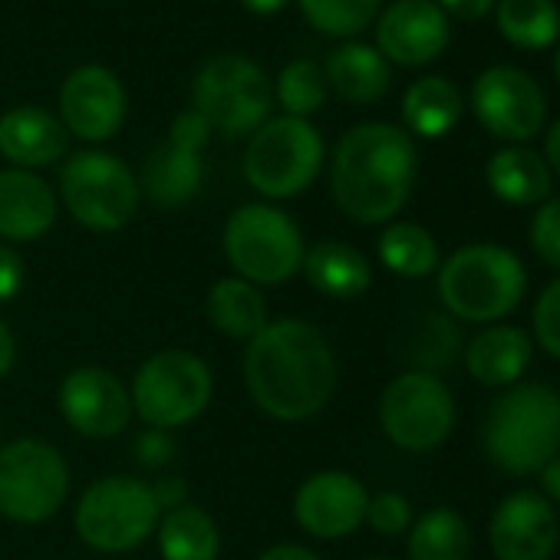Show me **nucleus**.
I'll use <instances>...</instances> for the list:
<instances>
[{
  "mask_svg": "<svg viewBox=\"0 0 560 560\" xmlns=\"http://www.w3.org/2000/svg\"><path fill=\"white\" fill-rule=\"evenodd\" d=\"M244 383L270 419L307 422L337 393V357L314 324L273 320L244 347Z\"/></svg>",
  "mask_w": 560,
  "mask_h": 560,
  "instance_id": "1",
  "label": "nucleus"
},
{
  "mask_svg": "<svg viewBox=\"0 0 560 560\" xmlns=\"http://www.w3.org/2000/svg\"><path fill=\"white\" fill-rule=\"evenodd\" d=\"M416 172L419 152L406 129L363 122L337 142L330 188L340 211L357 224H386L406 208Z\"/></svg>",
  "mask_w": 560,
  "mask_h": 560,
  "instance_id": "2",
  "label": "nucleus"
},
{
  "mask_svg": "<svg viewBox=\"0 0 560 560\" xmlns=\"http://www.w3.org/2000/svg\"><path fill=\"white\" fill-rule=\"evenodd\" d=\"M485 455L508 475H540L560 455V396L540 383L508 386L485 416Z\"/></svg>",
  "mask_w": 560,
  "mask_h": 560,
  "instance_id": "3",
  "label": "nucleus"
},
{
  "mask_svg": "<svg viewBox=\"0 0 560 560\" xmlns=\"http://www.w3.org/2000/svg\"><path fill=\"white\" fill-rule=\"evenodd\" d=\"M527 273L514 250L501 244L458 247L439 267V298L452 317L468 324L504 320L524 301Z\"/></svg>",
  "mask_w": 560,
  "mask_h": 560,
  "instance_id": "4",
  "label": "nucleus"
},
{
  "mask_svg": "<svg viewBox=\"0 0 560 560\" xmlns=\"http://www.w3.org/2000/svg\"><path fill=\"white\" fill-rule=\"evenodd\" d=\"M224 254L241 280L273 288L301 273L307 247L288 211L273 205H241L224 224Z\"/></svg>",
  "mask_w": 560,
  "mask_h": 560,
  "instance_id": "5",
  "label": "nucleus"
},
{
  "mask_svg": "<svg viewBox=\"0 0 560 560\" xmlns=\"http://www.w3.org/2000/svg\"><path fill=\"white\" fill-rule=\"evenodd\" d=\"M77 534L100 553H126L155 534L162 504L142 478L109 475L93 481L77 504Z\"/></svg>",
  "mask_w": 560,
  "mask_h": 560,
  "instance_id": "6",
  "label": "nucleus"
},
{
  "mask_svg": "<svg viewBox=\"0 0 560 560\" xmlns=\"http://www.w3.org/2000/svg\"><path fill=\"white\" fill-rule=\"evenodd\" d=\"M324 168V136L311 119H267L247 142L244 178L264 198H294L307 191Z\"/></svg>",
  "mask_w": 560,
  "mask_h": 560,
  "instance_id": "7",
  "label": "nucleus"
},
{
  "mask_svg": "<svg viewBox=\"0 0 560 560\" xmlns=\"http://www.w3.org/2000/svg\"><path fill=\"white\" fill-rule=\"evenodd\" d=\"M211 393L214 380L208 363L188 350H162L149 357L129 389L132 412L159 432L195 422L208 409Z\"/></svg>",
  "mask_w": 560,
  "mask_h": 560,
  "instance_id": "8",
  "label": "nucleus"
},
{
  "mask_svg": "<svg viewBox=\"0 0 560 560\" xmlns=\"http://www.w3.org/2000/svg\"><path fill=\"white\" fill-rule=\"evenodd\" d=\"M60 198L83 228L106 234L136 218L139 182L119 155L83 149L60 168Z\"/></svg>",
  "mask_w": 560,
  "mask_h": 560,
  "instance_id": "9",
  "label": "nucleus"
},
{
  "mask_svg": "<svg viewBox=\"0 0 560 560\" xmlns=\"http://www.w3.org/2000/svg\"><path fill=\"white\" fill-rule=\"evenodd\" d=\"M270 96L273 93L264 70L237 54L211 57L191 83V109L201 113L211 129L231 139L254 136L267 122Z\"/></svg>",
  "mask_w": 560,
  "mask_h": 560,
  "instance_id": "10",
  "label": "nucleus"
},
{
  "mask_svg": "<svg viewBox=\"0 0 560 560\" xmlns=\"http://www.w3.org/2000/svg\"><path fill=\"white\" fill-rule=\"evenodd\" d=\"M70 494V465L44 439L0 448V514L18 524L50 521Z\"/></svg>",
  "mask_w": 560,
  "mask_h": 560,
  "instance_id": "11",
  "label": "nucleus"
},
{
  "mask_svg": "<svg viewBox=\"0 0 560 560\" xmlns=\"http://www.w3.org/2000/svg\"><path fill=\"white\" fill-rule=\"evenodd\" d=\"M380 425L402 452H432L455 429V399L432 373L396 376L380 399Z\"/></svg>",
  "mask_w": 560,
  "mask_h": 560,
  "instance_id": "12",
  "label": "nucleus"
},
{
  "mask_svg": "<svg viewBox=\"0 0 560 560\" xmlns=\"http://www.w3.org/2000/svg\"><path fill=\"white\" fill-rule=\"evenodd\" d=\"M471 113L494 139L527 142L544 129L547 100L527 73L514 67H491L471 86Z\"/></svg>",
  "mask_w": 560,
  "mask_h": 560,
  "instance_id": "13",
  "label": "nucleus"
},
{
  "mask_svg": "<svg viewBox=\"0 0 560 560\" xmlns=\"http://www.w3.org/2000/svg\"><path fill=\"white\" fill-rule=\"evenodd\" d=\"M60 416L67 425L86 439H113L126 432L132 419V396L103 366H80L73 370L57 393Z\"/></svg>",
  "mask_w": 560,
  "mask_h": 560,
  "instance_id": "14",
  "label": "nucleus"
},
{
  "mask_svg": "<svg viewBox=\"0 0 560 560\" xmlns=\"http://www.w3.org/2000/svg\"><path fill=\"white\" fill-rule=\"evenodd\" d=\"M126 90L119 77L100 63L77 67L60 86V122L83 142H106L126 122Z\"/></svg>",
  "mask_w": 560,
  "mask_h": 560,
  "instance_id": "15",
  "label": "nucleus"
},
{
  "mask_svg": "<svg viewBox=\"0 0 560 560\" xmlns=\"http://www.w3.org/2000/svg\"><path fill=\"white\" fill-rule=\"evenodd\" d=\"M448 14L435 0H396L376 18V50L386 63L425 67L448 47Z\"/></svg>",
  "mask_w": 560,
  "mask_h": 560,
  "instance_id": "16",
  "label": "nucleus"
},
{
  "mask_svg": "<svg viewBox=\"0 0 560 560\" xmlns=\"http://www.w3.org/2000/svg\"><path fill=\"white\" fill-rule=\"evenodd\" d=\"M370 491L350 471H317L294 494L298 524L320 540H340L366 524Z\"/></svg>",
  "mask_w": 560,
  "mask_h": 560,
  "instance_id": "17",
  "label": "nucleus"
},
{
  "mask_svg": "<svg viewBox=\"0 0 560 560\" xmlns=\"http://www.w3.org/2000/svg\"><path fill=\"white\" fill-rule=\"evenodd\" d=\"M488 540L498 560H550L560 540V517L544 494L514 491L494 508Z\"/></svg>",
  "mask_w": 560,
  "mask_h": 560,
  "instance_id": "18",
  "label": "nucleus"
},
{
  "mask_svg": "<svg viewBox=\"0 0 560 560\" xmlns=\"http://www.w3.org/2000/svg\"><path fill=\"white\" fill-rule=\"evenodd\" d=\"M57 221V191L27 168L0 172V237L40 241Z\"/></svg>",
  "mask_w": 560,
  "mask_h": 560,
  "instance_id": "19",
  "label": "nucleus"
},
{
  "mask_svg": "<svg viewBox=\"0 0 560 560\" xmlns=\"http://www.w3.org/2000/svg\"><path fill=\"white\" fill-rule=\"evenodd\" d=\"M70 132L44 106H18L0 116V155L14 168H47L67 155Z\"/></svg>",
  "mask_w": 560,
  "mask_h": 560,
  "instance_id": "20",
  "label": "nucleus"
},
{
  "mask_svg": "<svg viewBox=\"0 0 560 560\" xmlns=\"http://www.w3.org/2000/svg\"><path fill=\"white\" fill-rule=\"evenodd\" d=\"M311 280V288L330 301H357L373 284V267L366 254L343 241H320L304 254L301 267Z\"/></svg>",
  "mask_w": 560,
  "mask_h": 560,
  "instance_id": "21",
  "label": "nucleus"
},
{
  "mask_svg": "<svg viewBox=\"0 0 560 560\" xmlns=\"http://www.w3.org/2000/svg\"><path fill=\"white\" fill-rule=\"evenodd\" d=\"M530 337L517 327H488L465 350V366L481 386H514L530 366Z\"/></svg>",
  "mask_w": 560,
  "mask_h": 560,
  "instance_id": "22",
  "label": "nucleus"
},
{
  "mask_svg": "<svg viewBox=\"0 0 560 560\" xmlns=\"http://www.w3.org/2000/svg\"><path fill=\"white\" fill-rule=\"evenodd\" d=\"M327 86L347 103H380L393 83L389 63L376 47L343 44L327 57Z\"/></svg>",
  "mask_w": 560,
  "mask_h": 560,
  "instance_id": "23",
  "label": "nucleus"
},
{
  "mask_svg": "<svg viewBox=\"0 0 560 560\" xmlns=\"http://www.w3.org/2000/svg\"><path fill=\"white\" fill-rule=\"evenodd\" d=\"M465 100L445 77H422L402 96V122L419 139H442L462 119Z\"/></svg>",
  "mask_w": 560,
  "mask_h": 560,
  "instance_id": "24",
  "label": "nucleus"
},
{
  "mask_svg": "<svg viewBox=\"0 0 560 560\" xmlns=\"http://www.w3.org/2000/svg\"><path fill=\"white\" fill-rule=\"evenodd\" d=\"M205 182V165L198 152L175 149L172 142L159 145L142 168V188L159 208H182L188 205Z\"/></svg>",
  "mask_w": 560,
  "mask_h": 560,
  "instance_id": "25",
  "label": "nucleus"
},
{
  "mask_svg": "<svg viewBox=\"0 0 560 560\" xmlns=\"http://www.w3.org/2000/svg\"><path fill=\"white\" fill-rule=\"evenodd\" d=\"M205 314H208V324L214 330H221L231 340H244V343H250L267 327L264 294L241 277L218 280V284L208 291Z\"/></svg>",
  "mask_w": 560,
  "mask_h": 560,
  "instance_id": "26",
  "label": "nucleus"
},
{
  "mask_svg": "<svg viewBox=\"0 0 560 560\" xmlns=\"http://www.w3.org/2000/svg\"><path fill=\"white\" fill-rule=\"evenodd\" d=\"M488 188L504 205H540L550 195V168L534 149L511 145L488 159Z\"/></svg>",
  "mask_w": 560,
  "mask_h": 560,
  "instance_id": "27",
  "label": "nucleus"
},
{
  "mask_svg": "<svg viewBox=\"0 0 560 560\" xmlns=\"http://www.w3.org/2000/svg\"><path fill=\"white\" fill-rule=\"evenodd\" d=\"M155 534H159L162 560H218V550H221L218 524L198 504L185 501L165 511Z\"/></svg>",
  "mask_w": 560,
  "mask_h": 560,
  "instance_id": "28",
  "label": "nucleus"
},
{
  "mask_svg": "<svg viewBox=\"0 0 560 560\" xmlns=\"http://www.w3.org/2000/svg\"><path fill=\"white\" fill-rule=\"evenodd\" d=\"M498 31L517 50H547L560 37V11L553 0H498Z\"/></svg>",
  "mask_w": 560,
  "mask_h": 560,
  "instance_id": "29",
  "label": "nucleus"
},
{
  "mask_svg": "<svg viewBox=\"0 0 560 560\" xmlns=\"http://www.w3.org/2000/svg\"><path fill=\"white\" fill-rule=\"evenodd\" d=\"M471 550L468 524L452 508L425 511L409 530V560H465Z\"/></svg>",
  "mask_w": 560,
  "mask_h": 560,
  "instance_id": "30",
  "label": "nucleus"
},
{
  "mask_svg": "<svg viewBox=\"0 0 560 560\" xmlns=\"http://www.w3.org/2000/svg\"><path fill=\"white\" fill-rule=\"evenodd\" d=\"M380 260L393 273L419 280V277H429L439 267V244L422 224L396 221L380 237Z\"/></svg>",
  "mask_w": 560,
  "mask_h": 560,
  "instance_id": "31",
  "label": "nucleus"
},
{
  "mask_svg": "<svg viewBox=\"0 0 560 560\" xmlns=\"http://www.w3.org/2000/svg\"><path fill=\"white\" fill-rule=\"evenodd\" d=\"M307 24L327 37H357L376 18L383 0H298Z\"/></svg>",
  "mask_w": 560,
  "mask_h": 560,
  "instance_id": "32",
  "label": "nucleus"
},
{
  "mask_svg": "<svg viewBox=\"0 0 560 560\" xmlns=\"http://www.w3.org/2000/svg\"><path fill=\"white\" fill-rule=\"evenodd\" d=\"M327 77L314 60H294L277 77V103L294 119H311L327 103Z\"/></svg>",
  "mask_w": 560,
  "mask_h": 560,
  "instance_id": "33",
  "label": "nucleus"
},
{
  "mask_svg": "<svg viewBox=\"0 0 560 560\" xmlns=\"http://www.w3.org/2000/svg\"><path fill=\"white\" fill-rule=\"evenodd\" d=\"M366 524L376 534H383V537H399L412 524L409 498L399 494V491H380V494H373L370 504H366Z\"/></svg>",
  "mask_w": 560,
  "mask_h": 560,
  "instance_id": "34",
  "label": "nucleus"
},
{
  "mask_svg": "<svg viewBox=\"0 0 560 560\" xmlns=\"http://www.w3.org/2000/svg\"><path fill=\"white\" fill-rule=\"evenodd\" d=\"M530 247L534 254L560 270V198L540 201V208L530 218Z\"/></svg>",
  "mask_w": 560,
  "mask_h": 560,
  "instance_id": "35",
  "label": "nucleus"
},
{
  "mask_svg": "<svg viewBox=\"0 0 560 560\" xmlns=\"http://www.w3.org/2000/svg\"><path fill=\"white\" fill-rule=\"evenodd\" d=\"M530 320H534V337L544 347V353L560 360V280L544 288V294L534 304Z\"/></svg>",
  "mask_w": 560,
  "mask_h": 560,
  "instance_id": "36",
  "label": "nucleus"
},
{
  "mask_svg": "<svg viewBox=\"0 0 560 560\" xmlns=\"http://www.w3.org/2000/svg\"><path fill=\"white\" fill-rule=\"evenodd\" d=\"M211 132H214V129L208 126V119H205L201 113L185 109V113L175 116V122H172L165 142H172L175 149H185V152H198V155H201V149L208 145Z\"/></svg>",
  "mask_w": 560,
  "mask_h": 560,
  "instance_id": "37",
  "label": "nucleus"
},
{
  "mask_svg": "<svg viewBox=\"0 0 560 560\" xmlns=\"http://www.w3.org/2000/svg\"><path fill=\"white\" fill-rule=\"evenodd\" d=\"M24 288H27V264H24V257L14 247L0 244V304H11Z\"/></svg>",
  "mask_w": 560,
  "mask_h": 560,
  "instance_id": "38",
  "label": "nucleus"
},
{
  "mask_svg": "<svg viewBox=\"0 0 560 560\" xmlns=\"http://www.w3.org/2000/svg\"><path fill=\"white\" fill-rule=\"evenodd\" d=\"M136 452H139V458H142L145 465L159 468V465L172 462V455H175V442L168 439V432L152 429V432H145V435L136 442Z\"/></svg>",
  "mask_w": 560,
  "mask_h": 560,
  "instance_id": "39",
  "label": "nucleus"
},
{
  "mask_svg": "<svg viewBox=\"0 0 560 560\" xmlns=\"http://www.w3.org/2000/svg\"><path fill=\"white\" fill-rule=\"evenodd\" d=\"M435 4L452 14V18H462V21H481L498 0H435Z\"/></svg>",
  "mask_w": 560,
  "mask_h": 560,
  "instance_id": "40",
  "label": "nucleus"
},
{
  "mask_svg": "<svg viewBox=\"0 0 560 560\" xmlns=\"http://www.w3.org/2000/svg\"><path fill=\"white\" fill-rule=\"evenodd\" d=\"M152 491H155L162 511H172V508H178V504L188 501V485H185L178 475H165L159 485H152Z\"/></svg>",
  "mask_w": 560,
  "mask_h": 560,
  "instance_id": "41",
  "label": "nucleus"
},
{
  "mask_svg": "<svg viewBox=\"0 0 560 560\" xmlns=\"http://www.w3.org/2000/svg\"><path fill=\"white\" fill-rule=\"evenodd\" d=\"M257 560H320V557L311 547H301V544H273Z\"/></svg>",
  "mask_w": 560,
  "mask_h": 560,
  "instance_id": "42",
  "label": "nucleus"
},
{
  "mask_svg": "<svg viewBox=\"0 0 560 560\" xmlns=\"http://www.w3.org/2000/svg\"><path fill=\"white\" fill-rule=\"evenodd\" d=\"M14 360H18V343H14V334L11 327L0 320V380H4L11 370H14Z\"/></svg>",
  "mask_w": 560,
  "mask_h": 560,
  "instance_id": "43",
  "label": "nucleus"
},
{
  "mask_svg": "<svg viewBox=\"0 0 560 560\" xmlns=\"http://www.w3.org/2000/svg\"><path fill=\"white\" fill-rule=\"evenodd\" d=\"M540 485H544V498L560 504V455H553V458L540 468Z\"/></svg>",
  "mask_w": 560,
  "mask_h": 560,
  "instance_id": "44",
  "label": "nucleus"
},
{
  "mask_svg": "<svg viewBox=\"0 0 560 560\" xmlns=\"http://www.w3.org/2000/svg\"><path fill=\"white\" fill-rule=\"evenodd\" d=\"M544 162H547L550 172L560 175V119H557V122L547 129V136H544Z\"/></svg>",
  "mask_w": 560,
  "mask_h": 560,
  "instance_id": "45",
  "label": "nucleus"
},
{
  "mask_svg": "<svg viewBox=\"0 0 560 560\" xmlns=\"http://www.w3.org/2000/svg\"><path fill=\"white\" fill-rule=\"evenodd\" d=\"M291 4V0H241V8L257 14V18H273Z\"/></svg>",
  "mask_w": 560,
  "mask_h": 560,
  "instance_id": "46",
  "label": "nucleus"
},
{
  "mask_svg": "<svg viewBox=\"0 0 560 560\" xmlns=\"http://www.w3.org/2000/svg\"><path fill=\"white\" fill-rule=\"evenodd\" d=\"M557 80H560V50H557Z\"/></svg>",
  "mask_w": 560,
  "mask_h": 560,
  "instance_id": "47",
  "label": "nucleus"
},
{
  "mask_svg": "<svg viewBox=\"0 0 560 560\" xmlns=\"http://www.w3.org/2000/svg\"><path fill=\"white\" fill-rule=\"evenodd\" d=\"M380 560H386V557H380Z\"/></svg>",
  "mask_w": 560,
  "mask_h": 560,
  "instance_id": "48",
  "label": "nucleus"
}]
</instances>
